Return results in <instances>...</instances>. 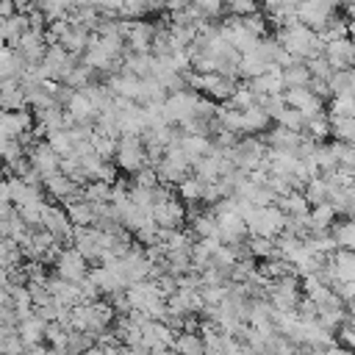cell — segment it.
I'll return each instance as SVG.
<instances>
[{
  "label": "cell",
  "mask_w": 355,
  "mask_h": 355,
  "mask_svg": "<svg viewBox=\"0 0 355 355\" xmlns=\"http://www.w3.org/2000/svg\"><path fill=\"white\" fill-rule=\"evenodd\" d=\"M247 83H250V89H252L255 94H283V92H286L283 67H277V64H272L263 75H258V78H252V80H247Z\"/></svg>",
  "instance_id": "obj_15"
},
{
  "label": "cell",
  "mask_w": 355,
  "mask_h": 355,
  "mask_svg": "<svg viewBox=\"0 0 355 355\" xmlns=\"http://www.w3.org/2000/svg\"><path fill=\"white\" fill-rule=\"evenodd\" d=\"M158 25L144 22V19H125V44L133 53H153L155 36H158Z\"/></svg>",
  "instance_id": "obj_7"
},
{
  "label": "cell",
  "mask_w": 355,
  "mask_h": 355,
  "mask_svg": "<svg viewBox=\"0 0 355 355\" xmlns=\"http://www.w3.org/2000/svg\"><path fill=\"white\" fill-rule=\"evenodd\" d=\"M47 355H67V352H64V349H53V347H50V349H47Z\"/></svg>",
  "instance_id": "obj_40"
},
{
  "label": "cell",
  "mask_w": 355,
  "mask_h": 355,
  "mask_svg": "<svg viewBox=\"0 0 355 355\" xmlns=\"http://www.w3.org/2000/svg\"><path fill=\"white\" fill-rule=\"evenodd\" d=\"M333 8H336L333 0H300L294 8V17H297V22L319 31L333 17Z\"/></svg>",
  "instance_id": "obj_11"
},
{
  "label": "cell",
  "mask_w": 355,
  "mask_h": 355,
  "mask_svg": "<svg viewBox=\"0 0 355 355\" xmlns=\"http://www.w3.org/2000/svg\"><path fill=\"white\" fill-rule=\"evenodd\" d=\"M153 219L161 230H178L186 222V202L178 194H172V197L153 205Z\"/></svg>",
  "instance_id": "obj_9"
},
{
  "label": "cell",
  "mask_w": 355,
  "mask_h": 355,
  "mask_svg": "<svg viewBox=\"0 0 355 355\" xmlns=\"http://www.w3.org/2000/svg\"><path fill=\"white\" fill-rule=\"evenodd\" d=\"M205 186H208V183H205L200 175H194V172H191L186 180H180V183L175 186V191H178V197H180L186 205H205V202H202Z\"/></svg>",
  "instance_id": "obj_19"
},
{
  "label": "cell",
  "mask_w": 355,
  "mask_h": 355,
  "mask_svg": "<svg viewBox=\"0 0 355 355\" xmlns=\"http://www.w3.org/2000/svg\"><path fill=\"white\" fill-rule=\"evenodd\" d=\"M0 105H3V111H22V108H28V97H25V89H22L19 78H6L0 83Z\"/></svg>",
  "instance_id": "obj_17"
},
{
  "label": "cell",
  "mask_w": 355,
  "mask_h": 355,
  "mask_svg": "<svg viewBox=\"0 0 355 355\" xmlns=\"http://www.w3.org/2000/svg\"><path fill=\"white\" fill-rule=\"evenodd\" d=\"M42 222H44V230H47L58 244H72L75 225H72V219L67 216V208H64L61 202H47Z\"/></svg>",
  "instance_id": "obj_8"
},
{
  "label": "cell",
  "mask_w": 355,
  "mask_h": 355,
  "mask_svg": "<svg viewBox=\"0 0 355 355\" xmlns=\"http://www.w3.org/2000/svg\"><path fill=\"white\" fill-rule=\"evenodd\" d=\"M114 164H116V169H122V172H128V175H136L139 169L150 166L144 139H141L139 133H122V136L116 139Z\"/></svg>",
  "instance_id": "obj_2"
},
{
  "label": "cell",
  "mask_w": 355,
  "mask_h": 355,
  "mask_svg": "<svg viewBox=\"0 0 355 355\" xmlns=\"http://www.w3.org/2000/svg\"><path fill=\"white\" fill-rule=\"evenodd\" d=\"M219 33H222L225 42H227L233 50H239L241 55H244V53H252L255 44H258V39H261V36H258L255 31H250V28L244 25V19L236 17V14L227 17V19L219 25Z\"/></svg>",
  "instance_id": "obj_6"
},
{
  "label": "cell",
  "mask_w": 355,
  "mask_h": 355,
  "mask_svg": "<svg viewBox=\"0 0 355 355\" xmlns=\"http://www.w3.org/2000/svg\"><path fill=\"white\" fill-rule=\"evenodd\" d=\"M305 64H308V69H311V78H313V80H330V78H333V72H336L324 55H316V58H311V61H305Z\"/></svg>",
  "instance_id": "obj_34"
},
{
  "label": "cell",
  "mask_w": 355,
  "mask_h": 355,
  "mask_svg": "<svg viewBox=\"0 0 355 355\" xmlns=\"http://www.w3.org/2000/svg\"><path fill=\"white\" fill-rule=\"evenodd\" d=\"M277 42H280V47L288 50L297 61H311V58L322 55V50H324L322 36H319L313 28H308V25H302V22H297V19L280 28Z\"/></svg>",
  "instance_id": "obj_1"
},
{
  "label": "cell",
  "mask_w": 355,
  "mask_h": 355,
  "mask_svg": "<svg viewBox=\"0 0 355 355\" xmlns=\"http://www.w3.org/2000/svg\"><path fill=\"white\" fill-rule=\"evenodd\" d=\"M147 355H178L172 347H158V349H150Z\"/></svg>",
  "instance_id": "obj_38"
},
{
  "label": "cell",
  "mask_w": 355,
  "mask_h": 355,
  "mask_svg": "<svg viewBox=\"0 0 355 355\" xmlns=\"http://www.w3.org/2000/svg\"><path fill=\"white\" fill-rule=\"evenodd\" d=\"M286 222H288V216L277 208V202H272V205H255V211L247 219V227H250V236L277 239L286 230Z\"/></svg>",
  "instance_id": "obj_3"
},
{
  "label": "cell",
  "mask_w": 355,
  "mask_h": 355,
  "mask_svg": "<svg viewBox=\"0 0 355 355\" xmlns=\"http://www.w3.org/2000/svg\"><path fill=\"white\" fill-rule=\"evenodd\" d=\"M67 114L72 116V122L94 125V122H97V116H100V108L92 103V97H89L83 89H78V92L69 97V103H67Z\"/></svg>",
  "instance_id": "obj_14"
},
{
  "label": "cell",
  "mask_w": 355,
  "mask_h": 355,
  "mask_svg": "<svg viewBox=\"0 0 355 355\" xmlns=\"http://www.w3.org/2000/svg\"><path fill=\"white\" fill-rule=\"evenodd\" d=\"M283 83L286 89L294 86H311V69L305 61H291L288 67H283Z\"/></svg>",
  "instance_id": "obj_26"
},
{
  "label": "cell",
  "mask_w": 355,
  "mask_h": 355,
  "mask_svg": "<svg viewBox=\"0 0 355 355\" xmlns=\"http://www.w3.org/2000/svg\"><path fill=\"white\" fill-rule=\"evenodd\" d=\"M89 347H94V336L69 327V333H67V355H83Z\"/></svg>",
  "instance_id": "obj_30"
},
{
  "label": "cell",
  "mask_w": 355,
  "mask_h": 355,
  "mask_svg": "<svg viewBox=\"0 0 355 355\" xmlns=\"http://www.w3.org/2000/svg\"><path fill=\"white\" fill-rule=\"evenodd\" d=\"M122 355H147V349H141V347H125Z\"/></svg>",
  "instance_id": "obj_39"
},
{
  "label": "cell",
  "mask_w": 355,
  "mask_h": 355,
  "mask_svg": "<svg viewBox=\"0 0 355 355\" xmlns=\"http://www.w3.org/2000/svg\"><path fill=\"white\" fill-rule=\"evenodd\" d=\"M47 324L50 322H44L36 311L33 313H28L25 319H19V324H17V333H19V338L31 347V344H47L44 341V333H47Z\"/></svg>",
  "instance_id": "obj_18"
},
{
  "label": "cell",
  "mask_w": 355,
  "mask_h": 355,
  "mask_svg": "<svg viewBox=\"0 0 355 355\" xmlns=\"http://www.w3.org/2000/svg\"><path fill=\"white\" fill-rule=\"evenodd\" d=\"M283 97H286V103H288L291 108H297V111L305 114V116L324 114V97H319L311 86H294V89H286Z\"/></svg>",
  "instance_id": "obj_12"
},
{
  "label": "cell",
  "mask_w": 355,
  "mask_h": 355,
  "mask_svg": "<svg viewBox=\"0 0 355 355\" xmlns=\"http://www.w3.org/2000/svg\"><path fill=\"white\" fill-rule=\"evenodd\" d=\"M11 141H14V136H11V130L6 128V122H3V114H0V153H3V150H6Z\"/></svg>",
  "instance_id": "obj_37"
},
{
  "label": "cell",
  "mask_w": 355,
  "mask_h": 355,
  "mask_svg": "<svg viewBox=\"0 0 355 355\" xmlns=\"http://www.w3.org/2000/svg\"><path fill=\"white\" fill-rule=\"evenodd\" d=\"M67 216L72 219V225H97V214H94V202H89L86 197H78L75 202L64 205Z\"/></svg>",
  "instance_id": "obj_22"
},
{
  "label": "cell",
  "mask_w": 355,
  "mask_h": 355,
  "mask_svg": "<svg viewBox=\"0 0 355 355\" xmlns=\"http://www.w3.org/2000/svg\"><path fill=\"white\" fill-rule=\"evenodd\" d=\"M178 355H205V347H202V336L194 333V330H178L175 336V347H172Z\"/></svg>",
  "instance_id": "obj_23"
},
{
  "label": "cell",
  "mask_w": 355,
  "mask_h": 355,
  "mask_svg": "<svg viewBox=\"0 0 355 355\" xmlns=\"http://www.w3.org/2000/svg\"><path fill=\"white\" fill-rule=\"evenodd\" d=\"M155 172H158V180L161 183H169V186H178L180 180H186L191 172H194V164L189 161V155L178 147V144H169L161 155V161L155 164Z\"/></svg>",
  "instance_id": "obj_4"
},
{
  "label": "cell",
  "mask_w": 355,
  "mask_h": 355,
  "mask_svg": "<svg viewBox=\"0 0 355 355\" xmlns=\"http://www.w3.org/2000/svg\"><path fill=\"white\" fill-rule=\"evenodd\" d=\"M336 244L341 250H352L355 252V219L352 216H344V219H336V225L330 227Z\"/></svg>",
  "instance_id": "obj_24"
},
{
  "label": "cell",
  "mask_w": 355,
  "mask_h": 355,
  "mask_svg": "<svg viewBox=\"0 0 355 355\" xmlns=\"http://www.w3.org/2000/svg\"><path fill=\"white\" fill-rule=\"evenodd\" d=\"M275 125H283V128H288V130L302 133V130H305V114H300L297 108L286 105V108H283V111L275 116Z\"/></svg>",
  "instance_id": "obj_31"
},
{
  "label": "cell",
  "mask_w": 355,
  "mask_h": 355,
  "mask_svg": "<svg viewBox=\"0 0 355 355\" xmlns=\"http://www.w3.org/2000/svg\"><path fill=\"white\" fill-rule=\"evenodd\" d=\"M17 3H19V0H17Z\"/></svg>",
  "instance_id": "obj_41"
},
{
  "label": "cell",
  "mask_w": 355,
  "mask_h": 355,
  "mask_svg": "<svg viewBox=\"0 0 355 355\" xmlns=\"http://www.w3.org/2000/svg\"><path fill=\"white\" fill-rule=\"evenodd\" d=\"M47 141H50V147L64 158V155H69L72 150H75V139H72V133H69V128H58V130H50L47 136H44Z\"/></svg>",
  "instance_id": "obj_28"
},
{
  "label": "cell",
  "mask_w": 355,
  "mask_h": 355,
  "mask_svg": "<svg viewBox=\"0 0 355 355\" xmlns=\"http://www.w3.org/2000/svg\"><path fill=\"white\" fill-rule=\"evenodd\" d=\"M89 261L72 247V244H67L61 252H58V258L53 261V275H58V277H64V280H72V283H80V280H86L89 277Z\"/></svg>",
  "instance_id": "obj_5"
},
{
  "label": "cell",
  "mask_w": 355,
  "mask_h": 355,
  "mask_svg": "<svg viewBox=\"0 0 355 355\" xmlns=\"http://www.w3.org/2000/svg\"><path fill=\"white\" fill-rule=\"evenodd\" d=\"M322 55L330 61V67H333L336 72H338V69H355V39L341 36V39L324 42Z\"/></svg>",
  "instance_id": "obj_13"
},
{
  "label": "cell",
  "mask_w": 355,
  "mask_h": 355,
  "mask_svg": "<svg viewBox=\"0 0 355 355\" xmlns=\"http://www.w3.org/2000/svg\"><path fill=\"white\" fill-rule=\"evenodd\" d=\"M17 14V0H0V19H8Z\"/></svg>",
  "instance_id": "obj_36"
},
{
  "label": "cell",
  "mask_w": 355,
  "mask_h": 355,
  "mask_svg": "<svg viewBox=\"0 0 355 355\" xmlns=\"http://www.w3.org/2000/svg\"><path fill=\"white\" fill-rule=\"evenodd\" d=\"M28 161H31V166H33L42 178H50V175L61 172V155L50 147L47 139H39V141H33V144L28 147Z\"/></svg>",
  "instance_id": "obj_10"
},
{
  "label": "cell",
  "mask_w": 355,
  "mask_h": 355,
  "mask_svg": "<svg viewBox=\"0 0 355 355\" xmlns=\"http://www.w3.org/2000/svg\"><path fill=\"white\" fill-rule=\"evenodd\" d=\"M327 116H330V136L336 141L355 144V116H336V114H327Z\"/></svg>",
  "instance_id": "obj_25"
},
{
  "label": "cell",
  "mask_w": 355,
  "mask_h": 355,
  "mask_svg": "<svg viewBox=\"0 0 355 355\" xmlns=\"http://www.w3.org/2000/svg\"><path fill=\"white\" fill-rule=\"evenodd\" d=\"M258 103V94L250 89V83L247 86H236V92L230 94V100L225 103V105H230V108H239V111H244V108H250V105H255Z\"/></svg>",
  "instance_id": "obj_32"
},
{
  "label": "cell",
  "mask_w": 355,
  "mask_h": 355,
  "mask_svg": "<svg viewBox=\"0 0 355 355\" xmlns=\"http://www.w3.org/2000/svg\"><path fill=\"white\" fill-rule=\"evenodd\" d=\"M330 114L336 116H355V94H333Z\"/></svg>",
  "instance_id": "obj_33"
},
{
  "label": "cell",
  "mask_w": 355,
  "mask_h": 355,
  "mask_svg": "<svg viewBox=\"0 0 355 355\" xmlns=\"http://www.w3.org/2000/svg\"><path fill=\"white\" fill-rule=\"evenodd\" d=\"M92 6H94L100 14H119L122 0H92Z\"/></svg>",
  "instance_id": "obj_35"
},
{
  "label": "cell",
  "mask_w": 355,
  "mask_h": 355,
  "mask_svg": "<svg viewBox=\"0 0 355 355\" xmlns=\"http://www.w3.org/2000/svg\"><path fill=\"white\" fill-rule=\"evenodd\" d=\"M277 208H280L288 219H294V216H308V214H311V202H308V197H305L300 189L288 191L286 197H277Z\"/></svg>",
  "instance_id": "obj_21"
},
{
  "label": "cell",
  "mask_w": 355,
  "mask_h": 355,
  "mask_svg": "<svg viewBox=\"0 0 355 355\" xmlns=\"http://www.w3.org/2000/svg\"><path fill=\"white\" fill-rule=\"evenodd\" d=\"M302 194L308 197V202H311V205L327 202V194H330V180H327L324 175H313V178H311V180L305 183Z\"/></svg>",
  "instance_id": "obj_27"
},
{
  "label": "cell",
  "mask_w": 355,
  "mask_h": 355,
  "mask_svg": "<svg viewBox=\"0 0 355 355\" xmlns=\"http://www.w3.org/2000/svg\"><path fill=\"white\" fill-rule=\"evenodd\" d=\"M247 244H250V255H252L255 261H266V258H275V255H277V244H275V239L250 236Z\"/></svg>",
  "instance_id": "obj_29"
},
{
  "label": "cell",
  "mask_w": 355,
  "mask_h": 355,
  "mask_svg": "<svg viewBox=\"0 0 355 355\" xmlns=\"http://www.w3.org/2000/svg\"><path fill=\"white\" fill-rule=\"evenodd\" d=\"M302 133H297V130H288V128H283V125H275V128H269L266 133H263V141H266V147H275V150H288V153H297L300 150V144H302Z\"/></svg>",
  "instance_id": "obj_16"
},
{
  "label": "cell",
  "mask_w": 355,
  "mask_h": 355,
  "mask_svg": "<svg viewBox=\"0 0 355 355\" xmlns=\"http://www.w3.org/2000/svg\"><path fill=\"white\" fill-rule=\"evenodd\" d=\"M338 214L330 202H319V205H311V214H308V227L311 233H327L333 225H336Z\"/></svg>",
  "instance_id": "obj_20"
}]
</instances>
